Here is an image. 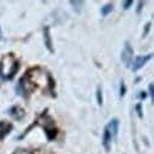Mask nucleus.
I'll use <instances>...</instances> for the list:
<instances>
[{"label":"nucleus","mask_w":154,"mask_h":154,"mask_svg":"<svg viewBox=\"0 0 154 154\" xmlns=\"http://www.w3.org/2000/svg\"><path fill=\"white\" fill-rule=\"evenodd\" d=\"M8 58H10V55L5 56L1 61L4 64H6V67L0 64V77L2 79H11L18 70V63H17L15 58L13 57V55L11 57V61H8Z\"/></svg>","instance_id":"obj_1"},{"label":"nucleus","mask_w":154,"mask_h":154,"mask_svg":"<svg viewBox=\"0 0 154 154\" xmlns=\"http://www.w3.org/2000/svg\"><path fill=\"white\" fill-rule=\"evenodd\" d=\"M121 59L126 64V67H129L133 63V61H132L133 59V49L128 42H125V48L121 54Z\"/></svg>","instance_id":"obj_2"},{"label":"nucleus","mask_w":154,"mask_h":154,"mask_svg":"<svg viewBox=\"0 0 154 154\" xmlns=\"http://www.w3.org/2000/svg\"><path fill=\"white\" fill-rule=\"evenodd\" d=\"M152 54L146 55V56H139L135 58V61L133 62V71H138L139 69H141L151 58H152Z\"/></svg>","instance_id":"obj_3"},{"label":"nucleus","mask_w":154,"mask_h":154,"mask_svg":"<svg viewBox=\"0 0 154 154\" xmlns=\"http://www.w3.org/2000/svg\"><path fill=\"white\" fill-rule=\"evenodd\" d=\"M106 128L109 131V133L111 134V136H113V138H116V135H117V131H119V121H117L116 119H113V120L108 123V126H107Z\"/></svg>","instance_id":"obj_4"},{"label":"nucleus","mask_w":154,"mask_h":154,"mask_svg":"<svg viewBox=\"0 0 154 154\" xmlns=\"http://www.w3.org/2000/svg\"><path fill=\"white\" fill-rule=\"evenodd\" d=\"M111 140H113V136H111V134L109 133V131H108L107 128H104V133H103L102 144H103V146H104V148H106V152H109V150H110V142H111Z\"/></svg>","instance_id":"obj_5"},{"label":"nucleus","mask_w":154,"mask_h":154,"mask_svg":"<svg viewBox=\"0 0 154 154\" xmlns=\"http://www.w3.org/2000/svg\"><path fill=\"white\" fill-rule=\"evenodd\" d=\"M44 43H45V46L48 48V50L50 51V54H52L54 52L52 40H51V37H50V32H49V27L48 26L44 27Z\"/></svg>","instance_id":"obj_6"},{"label":"nucleus","mask_w":154,"mask_h":154,"mask_svg":"<svg viewBox=\"0 0 154 154\" xmlns=\"http://www.w3.org/2000/svg\"><path fill=\"white\" fill-rule=\"evenodd\" d=\"M8 114L13 117H15L17 120H20L23 116H24V110L19 107H12L8 109Z\"/></svg>","instance_id":"obj_7"},{"label":"nucleus","mask_w":154,"mask_h":154,"mask_svg":"<svg viewBox=\"0 0 154 154\" xmlns=\"http://www.w3.org/2000/svg\"><path fill=\"white\" fill-rule=\"evenodd\" d=\"M113 4H107V5H104L102 8H101V14L103 15V17H106V15H108L111 11H113Z\"/></svg>","instance_id":"obj_8"},{"label":"nucleus","mask_w":154,"mask_h":154,"mask_svg":"<svg viewBox=\"0 0 154 154\" xmlns=\"http://www.w3.org/2000/svg\"><path fill=\"white\" fill-rule=\"evenodd\" d=\"M96 100H97V103L98 106H102L103 104V95H102V88L98 85L97 87V90H96Z\"/></svg>","instance_id":"obj_9"},{"label":"nucleus","mask_w":154,"mask_h":154,"mask_svg":"<svg viewBox=\"0 0 154 154\" xmlns=\"http://www.w3.org/2000/svg\"><path fill=\"white\" fill-rule=\"evenodd\" d=\"M70 4H71L73 8L76 11L77 13H79V11H81V8L83 6V1H70Z\"/></svg>","instance_id":"obj_10"},{"label":"nucleus","mask_w":154,"mask_h":154,"mask_svg":"<svg viewBox=\"0 0 154 154\" xmlns=\"http://www.w3.org/2000/svg\"><path fill=\"white\" fill-rule=\"evenodd\" d=\"M125 94H126V85H125V82L121 79L120 81V96L123 97Z\"/></svg>","instance_id":"obj_11"},{"label":"nucleus","mask_w":154,"mask_h":154,"mask_svg":"<svg viewBox=\"0 0 154 154\" xmlns=\"http://www.w3.org/2000/svg\"><path fill=\"white\" fill-rule=\"evenodd\" d=\"M135 109H136V113H138L139 117H140V119H142L144 114H142V106H141V103H138V104L135 106Z\"/></svg>","instance_id":"obj_12"},{"label":"nucleus","mask_w":154,"mask_h":154,"mask_svg":"<svg viewBox=\"0 0 154 154\" xmlns=\"http://www.w3.org/2000/svg\"><path fill=\"white\" fill-rule=\"evenodd\" d=\"M150 29H151V23H147V24H146V26H145V29H144L142 37H146V36L148 34V32H150Z\"/></svg>","instance_id":"obj_13"},{"label":"nucleus","mask_w":154,"mask_h":154,"mask_svg":"<svg viewBox=\"0 0 154 154\" xmlns=\"http://www.w3.org/2000/svg\"><path fill=\"white\" fill-rule=\"evenodd\" d=\"M148 92H150V98H151V101H153L154 100V90H153V84H152V83L150 84V90H148Z\"/></svg>","instance_id":"obj_14"},{"label":"nucleus","mask_w":154,"mask_h":154,"mask_svg":"<svg viewBox=\"0 0 154 154\" xmlns=\"http://www.w3.org/2000/svg\"><path fill=\"white\" fill-rule=\"evenodd\" d=\"M132 4H133V1H132V0H127V1H125V2H123V8H125V10L129 8Z\"/></svg>","instance_id":"obj_15"},{"label":"nucleus","mask_w":154,"mask_h":154,"mask_svg":"<svg viewBox=\"0 0 154 154\" xmlns=\"http://www.w3.org/2000/svg\"><path fill=\"white\" fill-rule=\"evenodd\" d=\"M142 6H144V1H140V2H139V6H138V8H136V12H138V13H141Z\"/></svg>","instance_id":"obj_16"},{"label":"nucleus","mask_w":154,"mask_h":154,"mask_svg":"<svg viewBox=\"0 0 154 154\" xmlns=\"http://www.w3.org/2000/svg\"><path fill=\"white\" fill-rule=\"evenodd\" d=\"M2 39V32H1V29H0V40Z\"/></svg>","instance_id":"obj_17"}]
</instances>
